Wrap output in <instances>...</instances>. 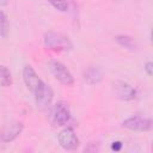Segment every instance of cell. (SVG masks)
I'll return each instance as SVG.
<instances>
[{"label": "cell", "instance_id": "6da1fadb", "mask_svg": "<svg viewBox=\"0 0 153 153\" xmlns=\"http://www.w3.org/2000/svg\"><path fill=\"white\" fill-rule=\"evenodd\" d=\"M43 43L48 49L54 51H68L73 48L69 37L56 31H47L43 37Z\"/></svg>", "mask_w": 153, "mask_h": 153}, {"label": "cell", "instance_id": "7a4b0ae2", "mask_svg": "<svg viewBox=\"0 0 153 153\" xmlns=\"http://www.w3.org/2000/svg\"><path fill=\"white\" fill-rule=\"evenodd\" d=\"M48 68L50 73L54 75V78L61 82L65 86H72L74 84V76L71 73V71L60 61L57 60H50L48 62Z\"/></svg>", "mask_w": 153, "mask_h": 153}, {"label": "cell", "instance_id": "3957f363", "mask_svg": "<svg viewBox=\"0 0 153 153\" xmlns=\"http://www.w3.org/2000/svg\"><path fill=\"white\" fill-rule=\"evenodd\" d=\"M33 96H35V100L37 106L41 110H45L49 108L51 100H53V90L49 85H47L43 80L41 81V84L33 90Z\"/></svg>", "mask_w": 153, "mask_h": 153}, {"label": "cell", "instance_id": "277c9868", "mask_svg": "<svg viewBox=\"0 0 153 153\" xmlns=\"http://www.w3.org/2000/svg\"><path fill=\"white\" fill-rule=\"evenodd\" d=\"M57 141L65 151H75L79 147V139L72 128L62 129L57 135Z\"/></svg>", "mask_w": 153, "mask_h": 153}, {"label": "cell", "instance_id": "5b68a950", "mask_svg": "<svg viewBox=\"0 0 153 153\" xmlns=\"http://www.w3.org/2000/svg\"><path fill=\"white\" fill-rule=\"evenodd\" d=\"M122 126L131 131H148L152 128V120L141 116H131L126 118L122 122Z\"/></svg>", "mask_w": 153, "mask_h": 153}, {"label": "cell", "instance_id": "8992f818", "mask_svg": "<svg viewBox=\"0 0 153 153\" xmlns=\"http://www.w3.org/2000/svg\"><path fill=\"white\" fill-rule=\"evenodd\" d=\"M114 93L120 100L124 102L133 100L136 97V90L123 80H116L114 82Z\"/></svg>", "mask_w": 153, "mask_h": 153}, {"label": "cell", "instance_id": "52a82bcc", "mask_svg": "<svg viewBox=\"0 0 153 153\" xmlns=\"http://www.w3.org/2000/svg\"><path fill=\"white\" fill-rule=\"evenodd\" d=\"M71 120V110L66 102H57L54 106L53 121L56 126H65Z\"/></svg>", "mask_w": 153, "mask_h": 153}, {"label": "cell", "instance_id": "ba28073f", "mask_svg": "<svg viewBox=\"0 0 153 153\" xmlns=\"http://www.w3.org/2000/svg\"><path fill=\"white\" fill-rule=\"evenodd\" d=\"M23 131V123L19 121H11L0 131V137L4 142H11L16 140Z\"/></svg>", "mask_w": 153, "mask_h": 153}, {"label": "cell", "instance_id": "9c48e42d", "mask_svg": "<svg viewBox=\"0 0 153 153\" xmlns=\"http://www.w3.org/2000/svg\"><path fill=\"white\" fill-rule=\"evenodd\" d=\"M23 80L26 85V87L33 92V90L41 84L42 79L38 76V74L36 73V71L30 66V65H26L24 66L23 68Z\"/></svg>", "mask_w": 153, "mask_h": 153}, {"label": "cell", "instance_id": "30bf717a", "mask_svg": "<svg viewBox=\"0 0 153 153\" xmlns=\"http://www.w3.org/2000/svg\"><path fill=\"white\" fill-rule=\"evenodd\" d=\"M104 76V72L99 66H90L84 73V81L87 85H98L102 82Z\"/></svg>", "mask_w": 153, "mask_h": 153}, {"label": "cell", "instance_id": "8fae6325", "mask_svg": "<svg viewBox=\"0 0 153 153\" xmlns=\"http://www.w3.org/2000/svg\"><path fill=\"white\" fill-rule=\"evenodd\" d=\"M115 39L121 47H123L130 51H134L137 49V43L135 42V39L133 37H130L128 35H118L115 37Z\"/></svg>", "mask_w": 153, "mask_h": 153}, {"label": "cell", "instance_id": "7c38bea8", "mask_svg": "<svg viewBox=\"0 0 153 153\" xmlns=\"http://www.w3.org/2000/svg\"><path fill=\"white\" fill-rule=\"evenodd\" d=\"M0 85L4 87H8L12 85L11 71L5 65H0Z\"/></svg>", "mask_w": 153, "mask_h": 153}, {"label": "cell", "instance_id": "4fadbf2b", "mask_svg": "<svg viewBox=\"0 0 153 153\" xmlns=\"http://www.w3.org/2000/svg\"><path fill=\"white\" fill-rule=\"evenodd\" d=\"M8 31H10L8 18H7L6 13L2 10H0V37L6 38L8 36Z\"/></svg>", "mask_w": 153, "mask_h": 153}, {"label": "cell", "instance_id": "5bb4252c", "mask_svg": "<svg viewBox=\"0 0 153 153\" xmlns=\"http://www.w3.org/2000/svg\"><path fill=\"white\" fill-rule=\"evenodd\" d=\"M55 10L60 12H66L68 10V2L67 0H47Z\"/></svg>", "mask_w": 153, "mask_h": 153}, {"label": "cell", "instance_id": "9a60e30c", "mask_svg": "<svg viewBox=\"0 0 153 153\" xmlns=\"http://www.w3.org/2000/svg\"><path fill=\"white\" fill-rule=\"evenodd\" d=\"M143 68H145V71H146V73H147L148 76H151L153 74V62L152 61H147L145 63V67Z\"/></svg>", "mask_w": 153, "mask_h": 153}, {"label": "cell", "instance_id": "2e32d148", "mask_svg": "<svg viewBox=\"0 0 153 153\" xmlns=\"http://www.w3.org/2000/svg\"><path fill=\"white\" fill-rule=\"evenodd\" d=\"M122 147H123V142L122 141H114V142H111V149L112 151L118 152V151L122 149Z\"/></svg>", "mask_w": 153, "mask_h": 153}, {"label": "cell", "instance_id": "e0dca14e", "mask_svg": "<svg viewBox=\"0 0 153 153\" xmlns=\"http://www.w3.org/2000/svg\"><path fill=\"white\" fill-rule=\"evenodd\" d=\"M8 1H10V0H0V7L6 6V5L8 4Z\"/></svg>", "mask_w": 153, "mask_h": 153}]
</instances>
